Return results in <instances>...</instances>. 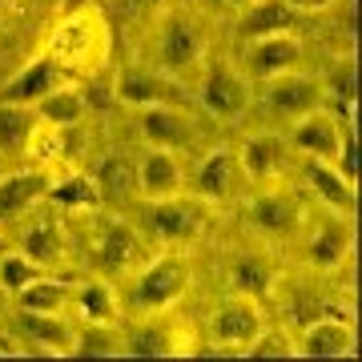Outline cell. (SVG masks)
Returning a JSON list of instances; mask_svg holds the SVG:
<instances>
[{
    "mask_svg": "<svg viewBox=\"0 0 362 362\" xmlns=\"http://www.w3.org/2000/svg\"><path fill=\"white\" fill-rule=\"evenodd\" d=\"M125 354L133 358H181V354H194V338L189 330L157 318V322H137L125 334Z\"/></svg>",
    "mask_w": 362,
    "mask_h": 362,
    "instance_id": "obj_7",
    "label": "cell"
},
{
    "mask_svg": "<svg viewBox=\"0 0 362 362\" xmlns=\"http://www.w3.org/2000/svg\"><path fill=\"white\" fill-rule=\"evenodd\" d=\"M52 206L61 209H93L101 206V194H97V181L85 177V173H69L61 181H49V194H45Z\"/></svg>",
    "mask_w": 362,
    "mask_h": 362,
    "instance_id": "obj_32",
    "label": "cell"
},
{
    "mask_svg": "<svg viewBox=\"0 0 362 362\" xmlns=\"http://www.w3.org/2000/svg\"><path fill=\"white\" fill-rule=\"evenodd\" d=\"M21 226V254H28L40 266H57L65 258V230L52 209H28Z\"/></svg>",
    "mask_w": 362,
    "mask_h": 362,
    "instance_id": "obj_14",
    "label": "cell"
},
{
    "mask_svg": "<svg viewBox=\"0 0 362 362\" xmlns=\"http://www.w3.org/2000/svg\"><path fill=\"white\" fill-rule=\"evenodd\" d=\"M101 0H61V13H77V8H93Z\"/></svg>",
    "mask_w": 362,
    "mask_h": 362,
    "instance_id": "obj_40",
    "label": "cell"
},
{
    "mask_svg": "<svg viewBox=\"0 0 362 362\" xmlns=\"http://www.w3.org/2000/svg\"><path fill=\"white\" fill-rule=\"evenodd\" d=\"M226 4H233V8H246V4H254V0H226Z\"/></svg>",
    "mask_w": 362,
    "mask_h": 362,
    "instance_id": "obj_42",
    "label": "cell"
},
{
    "mask_svg": "<svg viewBox=\"0 0 362 362\" xmlns=\"http://www.w3.org/2000/svg\"><path fill=\"white\" fill-rule=\"evenodd\" d=\"M350 230L342 218H322L314 226L310 242H306V262L314 270H338L342 262L350 258Z\"/></svg>",
    "mask_w": 362,
    "mask_h": 362,
    "instance_id": "obj_19",
    "label": "cell"
},
{
    "mask_svg": "<svg viewBox=\"0 0 362 362\" xmlns=\"http://www.w3.org/2000/svg\"><path fill=\"white\" fill-rule=\"evenodd\" d=\"M77 310L85 322H113L117 318V298L105 282H85L77 290Z\"/></svg>",
    "mask_w": 362,
    "mask_h": 362,
    "instance_id": "obj_33",
    "label": "cell"
},
{
    "mask_svg": "<svg viewBox=\"0 0 362 362\" xmlns=\"http://www.w3.org/2000/svg\"><path fill=\"white\" fill-rule=\"evenodd\" d=\"M197 4H206V8H221L226 0H197Z\"/></svg>",
    "mask_w": 362,
    "mask_h": 362,
    "instance_id": "obj_41",
    "label": "cell"
},
{
    "mask_svg": "<svg viewBox=\"0 0 362 362\" xmlns=\"http://www.w3.org/2000/svg\"><path fill=\"white\" fill-rule=\"evenodd\" d=\"M69 302V286L61 278H33L28 286L16 290V306L21 310H40V314H61Z\"/></svg>",
    "mask_w": 362,
    "mask_h": 362,
    "instance_id": "obj_29",
    "label": "cell"
},
{
    "mask_svg": "<svg viewBox=\"0 0 362 362\" xmlns=\"http://www.w3.org/2000/svg\"><path fill=\"white\" fill-rule=\"evenodd\" d=\"M197 93H202V105L214 117H242L250 105V77L238 73L233 65H226V61H218V65L206 69Z\"/></svg>",
    "mask_w": 362,
    "mask_h": 362,
    "instance_id": "obj_6",
    "label": "cell"
},
{
    "mask_svg": "<svg viewBox=\"0 0 362 362\" xmlns=\"http://www.w3.org/2000/svg\"><path fill=\"white\" fill-rule=\"evenodd\" d=\"M13 330L21 334V342L40 354H73V322H65L61 314H40V310H16Z\"/></svg>",
    "mask_w": 362,
    "mask_h": 362,
    "instance_id": "obj_9",
    "label": "cell"
},
{
    "mask_svg": "<svg viewBox=\"0 0 362 362\" xmlns=\"http://www.w3.org/2000/svg\"><path fill=\"white\" fill-rule=\"evenodd\" d=\"M113 101H125V105H173L177 101V85L165 81L161 73L153 69H125L121 77L113 81Z\"/></svg>",
    "mask_w": 362,
    "mask_h": 362,
    "instance_id": "obj_18",
    "label": "cell"
},
{
    "mask_svg": "<svg viewBox=\"0 0 362 362\" xmlns=\"http://www.w3.org/2000/svg\"><path fill=\"white\" fill-rule=\"evenodd\" d=\"M242 354H250V358H298V342L286 330H270L266 326Z\"/></svg>",
    "mask_w": 362,
    "mask_h": 362,
    "instance_id": "obj_35",
    "label": "cell"
},
{
    "mask_svg": "<svg viewBox=\"0 0 362 362\" xmlns=\"http://www.w3.org/2000/svg\"><path fill=\"white\" fill-rule=\"evenodd\" d=\"M286 165V145L282 137H250L242 145V153H238V169L254 181H270L278 177Z\"/></svg>",
    "mask_w": 362,
    "mask_h": 362,
    "instance_id": "obj_26",
    "label": "cell"
},
{
    "mask_svg": "<svg viewBox=\"0 0 362 362\" xmlns=\"http://www.w3.org/2000/svg\"><path fill=\"white\" fill-rule=\"evenodd\" d=\"M306 177H310L314 194L322 197L330 209L338 214H354L358 209V189H354V181H346L342 173L334 169V161H318V157H306Z\"/></svg>",
    "mask_w": 362,
    "mask_h": 362,
    "instance_id": "obj_21",
    "label": "cell"
},
{
    "mask_svg": "<svg viewBox=\"0 0 362 362\" xmlns=\"http://www.w3.org/2000/svg\"><path fill=\"white\" fill-rule=\"evenodd\" d=\"M0 173H4V165H0Z\"/></svg>",
    "mask_w": 362,
    "mask_h": 362,
    "instance_id": "obj_45",
    "label": "cell"
},
{
    "mask_svg": "<svg viewBox=\"0 0 362 362\" xmlns=\"http://www.w3.org/2000/svg\"><path fill=\"white\" fill-rule=\"evenodd\" d=\"M49 173L45 169H13L0 173V221H21L28 209H37L49 194Z\"/></svg>",
    "mask_w": 362,
    "mask_h": 362,
    "instance_id": "obj_13",
    "label": "cell"
},
{
    "mask_svg": "<svg viewBox=\"0 0 362 362\" xmlns=\"http://www.w3.org/2000/svg\"><path fill=\"white\" fill-rule=\"evenodd\" d=\"M157 8H165V0H121V16L129 21H153Z\"/></svg>",
    "mask_w": 362,
    "mask_h": 362,
    "instance_id": "obj_38",
    "label": "cell"
},
{
    "mask_svg": "<svg viewBox=\"0 0 362 362\" xmlns=\"http://www.w3.org/2000/svg\"><path fill=\"white\" fill-rule=\"evenodd\" d=\"M290 141L302 149L306 157H318V161H334L338 157V141H342V121L334 113H326L322 105L310 109V113L298 117L294 137Z\"/></svg>",
    "mask_w": 362,
    "mask_h": 362,
    "instance_id": "obj_15",
    "label": "cell"
},
{
    "mask_svg": "<svg viewBox=\"0 0 362 362\" xmlns=\"http://www.w3.org/2000/svg\"><path fill=\"white\" fill-rule=\"evenodd\" d=\"M294 25H298V13L286 0H254V4L242 8L238 33L254 40V37H270V33H294Z\"/></svg>",
    "mask_w": 362,
    "mask_h": 362,
    "instance_id": "obj_23",
    "label": "cell"
},
{
    "mask_svg": "<svg viewBox=\"0 0 362 362\" xmlns=\"http://www.w3.org/2000/svg\"><path fill=\"white\" fill-rule=\"evenodd\" d=\"M157 57H161V69H169V73L194 69L206 57V28H202V21L189 13H169L165 25H161V37H157Z\"/></svg>",
    "mask_w": 362,
    "mask_h": 362,
    "instance_id": "obj_5",
    "label": "cell"
},
{
    "mask_svg": "<svg viewBox=\"0 0 362 362\" xmlns=\"http://www.w3.org/2000/svg\"><path fill=\"white\" fill-rule=\"evenodd\" d=\"M37 117L40 121H49V125H61V129H69V125H77L81 117H85V93H81V85H57V89L49 93V97H40L37 105Z\"/></svg>",
    "mask_w": 362,
    "mask_h": 362,
    "instance_id": "obj_27",
    "label": "cell"
},
{
    "mask_svg": "<svg viewBox=\"0 0 362 362\" xmlns=\"http://www.w3.org/2000/svg\"><path fill=\"white\" fill-rule=\"evenodd\" d=\"M97 262H101L105 274H133L141 266V242L129 226H109L101 238V250H97Z\"/></svg>",
    "mask_w": 362,
    "mask_h": 362,
    "instance_id": "obj_24",
    "label": "cell"
},
{
    "mask_svg": "<svg viewBox=\"0 0 362 362\" xmlns=\"http://www.w3.org/2000/svg\"><path fill=\"white\" fill-rule=\"evenodd\" d=\"M0 254H8V238H4V230H0Z\"/></svg>",
    "mask_w": 362,
    "mask_h": 362,
    "instance_id": "obj_43",
    "label": "cell"
},
{
    "mask_svg": "<svg viewBox=\"0 0 362 362\" xmlns=\"http://www.w3.org/2000/svg\"><path fill=\"white\" fill-rule=\"evenodd\" d=\"M286 4H290L294 13H326L334 0H286Z\"/></svg>",
    "mask_w": 362,
    "mask_h": 362,
    "instance_id": "obj_39",
    "label": "cell"
},
{
    "mask_svg": "<svg viewBox=\"0 0 362 362\" xmlns=\"http://www.w3.org/2000/svg\"><path fill=\"white\" fill-rule=\"evenodd\" d=\"M189 282H194V270L181 254H161L153 258L149 266L137 270L133 278V290H129V302L137 310H149V314H161V310H173L181 298L189 294Z\"/></svg>",
    "mask_w": 362,
    "mask_h": 362,
    "instance_id": "obj_2",
    "label": "cell"
},
{
    "mask_svg": "<svg viewBox=\"0 0 362 362\" xmlns=\"http://www.w3.org/2000/svg\"><path fill=\"white\" fill-rule=\"evenodd\" d=\"M230 282H233V290L238 294H250V298H270V290H274V266L266 258H258V254H250V258H238L233 262V270H230Z\"/></svg>",
    "mask_w": 362,
    "mask_h": 362,
    "instance_id": "obj_30",
    "label": "cell"
},
{
    "mask_svg": "<svg viewBox=\"0 0 362 362\" xmlns=\"http://www.w3.org/2000/svg\"><path fill=\"white\" fill-rule=\"evenodd\" d=\"M65 81H69V77L61 73V65L52 61L49 52H40L33 65H25L13 81H8V85H4V101L28 105V109H33L40 97H49V93L57 89V85H65Z\"/></svg>",
    "mask_w": 362,
    "mask_h": 362,
    "instance_id": "obj_17",
    "label": "cell"
},
{
    "mask_svg": "<svg viewBox=\"0 0 362 362\" xmlns=\"http://www.w3.org/2000/svg\"><path fill=\"white\" fill-rule=\"evenodd\" d=\"M302 61V40L294 33H270V37H254L246 49V77L270 81L278 73H290Z\"/></svg>",
    "mask_w": 362,
    "mask_h": 362,
    "instance_id": "obj_8",
    "label": "cell"
},
{
    "mask_svg": "<svg viewBox=\"0 0 362 362\" xmlns=\"http://www.w3.org/2000/svg\"><path fill=\"white\" fill-rule=\"evenodd\" d=\"M262 93H266V105L274 113H286V117H302L322 105V85L314 77H306V73H298V69L262 81Z\"/></svg>",
    "mask_w": 362,
    "mask_h": 362,
    "instance_id": "obj_10",
    "label": "cell"
},
{
    "mask_svg": "<svg viewBox=\"0 0 362 362\" xmlns=\"http://www.w3.org/2000/svg\"><path fill=\"white\" fill-rule=\"evenodd\" d=\"M33 125H37V117H33L28 105L0 101V157L25 153L28 137H33Z\"/></svg>",
    "mask_w": 362,
    "mask_h": 362,
    "instance_id": "obj_28",
    "label": "cell"
},
{
    "mask_svg": "<svg viewBox=\"0 0 362 362\" xmlns=\"http://www.w3.org/2000/svg\"><path fill=\"white\" fill-rule=\"evenodd\" d=\"M45 274V266L40 262H33L28 254H0V290H8V294H16L21 286H28L33 278H40Z\"/></svg>",
    "mask_w": 362,
    "mask_h": 362,
    "instance_id": "obj_34",
    "label": "cell"
},
{
    "mask_svg": "<svg viewBox=\"0 0 362 362\" xmlns=\"http://www.w3.org/2000/svg\"><path fill=\"white\" fill-rule=\"evenodd\" d=\"M73 354H81V358H117V354H125V338L113 330V322H85V330H77V338H73Z\"/></svg>",
    "mask_w": 362,
    "mask_h": 362,
    "instance_id": "obj_31",
    "label": "cell"
},
{
    "mask_svg": "<svg viewBox=\"0 0 362 362\" xmlns=\"http://www.w3.org/2000/svg\"><path fill=\"white\" fill-rule=\"evenodd\" d=\"M233 181H238V153L233 149H214V153L197 165L194 173V189L202 202H226L233 194Z\"/></svg>",
    "mask_w": 362,
    "mask_h": 362,
    "instance_id": "obj_22",
    "label": "cell"
},
{
    "mask_svg": "<svg viewBox=\"0 0 362 362\" xmlns=\"http://www.w3.org/2000/svg\"><path fill=\"white\" fill-rule=\"evenodd\" d=\"M93 181H97L101 202L125 206V202L137 197V161H129V157H105L97 165V173H93Z\"/></svg>",
    "mask_w": 362,
    "mask_h": 362,
    "instance_id": "obj_25",
    "label": "cell"
},
{
    "mask_svg": "<svg viewBox=\"0 0 362 362\" xmlns=\"http://www.w3.org/2000/svg\"><path fill=\"white\" fill-rule=\"evenodd\" d=\"M61 65V73L73 77H101L113 57V25L101 13V4L77 8V13H61V21L49 33V49H45Z\"/></svg>",
    "mask_w": 362,
    "mask_h": 362,
    "instance_id": "obj_1",
    "label": "cell"
},
{
    "mask_svg": "<svg viewBox=\"0 0 362 362\" xmlns=\"http://www.w3.org/2000/svg\"><path fill=\"white\" fill-rule=\"evenodd\" d=\"M25 153H33L45 165V161H57V153H61V125H49V121H37L33 125V137H28Z\"/></svg>",
    "mask_w": 362,
    "mask_h": 362,
    "instance_id": "obj_37",
    "label": "cell"
},
{
    "mask_svg": "<svg viewBox=\"0 0 362 362\" xmlns=\"http://www.w3.org/2000/svg\"><path fill=\"white\" fill-rule=\"evenodd\" d=\"M322 93H330L338 105H354V97H358V65H354V57L338 61Z\"/></svg>",
    "mask_w": 362,
    "mask_h": 362,
    "instance_id": "obj_36",
    "label": "cell"
},
{
    "mask_svg": "<svg viewBox=\"0 0 362 362\" xmlns=\"http://www.w3.org/2000/svg\"><path fill=\"white\" fill-rule=\"evenodd\" d=\"M8 4H13V0H0V13H4V8H8Z\"/></svg>",
    "mask_w": 362,
    "mask_h": 362,
    "instance_id": "obj_44",
    "label": "cell"
},
{
    "mask_svg": "<svg viewBox=\"0 0 362 362\" xmlns=\"http://www.w3.org/2000/svg\"><path fill=\"white\" fill-rule=\"evenodd\" d=\"M141 226H145V233H149L153 242H161V246L197 242L202 230H206V202H202V197H185V194L157 197V202L145 206Z\"/></svg>",
    "mask_w": 362,
    "mask_h": 362,
    "instance_id": "obj_3",
    "label": "cell"
},
{
    "mask_svg": "<svg viewBox=\"0 0 362 362\" xmlns=\"http://www.w3.org/2000/svg\"><path fill=\"white\" fill-rule=\"evenodd\" d=\"M181 194V165L177 157L161 149V145H149L145 157L137 161V197L145 202H157V197H173Z\"/></svg>",
    "mask_w": 362,
    "mask_h": 362,
    "instance_id": "obj_16",
    "label": "cell"
},
{
    "mask_svg": "<svg viewBox=\"0 0 362 362\" xmlns=\"http://www.w3.org/2000/svg\"><path fill=\"white\" fill-rule=\"evenodd\" d=\"M294 342H298V358H354L358 334L346 318H318Z\"/></svg>",
    "mask_w": 362,
    "mask_h": 362,
    "instance_id": "obj_12",
    "label": "cell"
},
{
    "mask_svg": "<svg viewBox=\"0 0 362 362\" xmlns=\"http://www.w3.org/2000/svg\"><path fill=\"white\" fill-rule=\"evenodd\" d=\"M141 137L161 149H177L194 137L189 113H181L177 105H145L141 109Z\"/></svg>",
    "mask_w": 362,
    "mask_h": 362,
    "instance_id": "obj_20",
    "label": "cell"
},
{
    "mask_svg": "<svg viewBox=\"0 0 362 362\" xmlns=\"http://www.w3.org/2000/svg\"><path fill=\"white\" fill-rule=\"evenodd\" d=\"M250 221L258 226L262 233H278V238H286V233H294L302 221H306V209H302V197L294 194V189H266V194H258L254 202H250Z\"/></svg>",
    "mask_w": 362,
    "mask_h": 362,
    "instance_id": "obj_11",
    "label": "cell"
},
{
    "mask_svg": "<svg viewBox=\"0 0 362 362\" xmlns=\"http://www.w3.org/2000/svg\"><path fill=\"white\" fill-rule=\"evenodd\" d=\"M262 330H266V310H262L258 298L250 294H233L226 302H218V310L209 318V334L226 350H246Z\"/></svg>",
    "mask_w": 362,
    "mask_h": 362,
    "instance_id": "obj_4",
    "label": "cell"
}]
</instances>
